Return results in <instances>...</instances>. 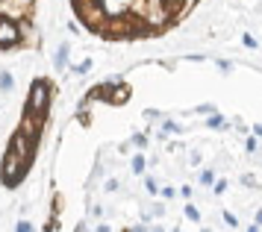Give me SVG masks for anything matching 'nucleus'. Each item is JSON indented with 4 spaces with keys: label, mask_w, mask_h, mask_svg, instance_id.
I'll return each mask as SVG.
<instances>
[{
    "label": "nucleus",
    "mask_w": 262,
    "mask_h": 232,
    "mask_svg": "<svg viewBox=\"0 0 262 232\" xmlns=\"http://www.w3.org/2000/svg\"><path fill=\"white\" fill-rule=\"evenodd\" d=\"M77 24L100 41H147L171 33L198 0H68Z\"/></svg>",
    "instance_id": "f257e3e1"
},
{
    "label": "nucleus",
    "mask_w": 262,
    "mask_h": 232,
    "mask_svg": "<svg viewBox=\"0 0 262 232\" xmlns=\"http://www.w3.org/2000/svg\"><path fill=\"white\" fill-rule=\"evenodd\" d=\"M53 103H56V82L50 77H36L27 88L21 121L15 124L12 135L3 147V156H0V185L6 191H15L27 182V176L38 159L45 132L50 127Z\"/></svg>",
    "instance_id": "f03ea898"
},
{
    "label": "nucleus",
    "mask_w": 262,
    "mask_h": 232,
    "mask_svg": "<svg viewBox=\"0 0 262 232\" xmlns=\"http://www.w3.org/2000/svg\"><path fill=\"white\" fill-rule=\"evenodd\" d=\"M38 12L41 0H0V53L36 50L41 44Z\"/></svg>",
    "instance_id": "7ed1b4c3"
},
{
    "label": "nucleus",
    "mask_w": 262,
    "mask_h": 232,
    "mask_svg": "<svg viewBox=\"0 0 262 232\" xmlns=\"http://www.w3.org/2000/svg\"><path fill=\"white\" fill-rule=\"evenodd\" d=\"M133 88L124 82V77H109L106 82H100L95 88H89L85 97L80 100V109H89V103H109V106H124L130 100ZM77 109V112H80Z\"/></svg>",
    "instance_id": "20e7f679"
},
{
    "label": "nucleus",
    "mask_w": 262,
    "mask_h": 232,
    "mask_svg": "<svg viewBox=\"0 0 262 232\" xmlns=\"http://www.w3.org/2000/svg\"><path fill=\"white\" fill-rule=\"evenodd\" d=\"M68 62H71V47L59 44V47H56V53H53V68L65 71V68H68Z\"/></svg>",
    "instance_id": "39448f33"
},
{
    "label": "nucleus",
    "mask_w": 262,
    "mask_h": 232,
    "mask_svg": "<svg viewBox=\"0 0 262 232\" xmlns=\"http://www.w3.org/2000/svg\"><path fill=\"white\" fill-rule=\"evenodd\" d=\"M12 88H15L12 74H9V71H0V91H3V94H9Z\"/></svg>",
    "instance_id": "423d86ee"
},
{
    "label": "nucleus",
    "mask_w": 262,
    "mask_h": 232,
    "mask_svg": "<svg viewBox=\"0 0 262 232\" xmlns=\"http://www.w3.org/2000/svg\"><path fill=\"white\" fill-rule=\"evenodd\" d=\"M130 168H133V174H136V176H142V174H144V168H147V162H144V156H133Z\"/></svg>",
    "instance_id": "0eeeda50"
},
{
    "label": "nucleus",
    "mask_w": 262,
    "mask_h": 232,
    "mask_svg": "<svg viewBox=\"0 0 262 232\" xmlns=\"http://www.w3.org/2000/svg\"><path fill=\"white\" fill-rule=\"evenodd\" d=\"M215 182V171H201V185H212Z\"/></svg>",
    "instance_id": "6e6552de"
},
{
    "label": "nucleus",
    "mask_w": 262,
    "mask_h": 232,
    "mask_svg": "<svg viewBox=\"0 0 262 232\" xmlns=\"http://www.w3.org/2000/svg\"><path fill=\"white\" fill-rule=\"evenodd\" d=\"M89 68H92V59H83V62H80V65L74 68V74H77V77H83V74H85Z\"/></svg>",
    "instance_id": "1a4fd4ad"
},
{
    "label": "nucleus",
    "mask_w": 262,
    "mask_h": 232,
    "mask_svg": "<svg viewBox=\"0 0 262 232\" xmlns=\"http://www.w3.org/2000/svg\"><path fill=\"white\" fill-rule=\"evenodd\" d=\"M186 218H189V221H201V212L194 209L191 203H186Z\"/></svg>",
    "instance_id": "9d476101"
},
{
    "label": "nucleus",
    "mask_w": 262,
    "mask_h": 232,
    "mask_svg": "<svg viewBox=\"0 0 262 232\" xmlns=\"http://www.w3.org/2000/svg\"><path fill=\"white\" fill-rule=\"evenodd\" d=\"M206 124L212 129H224V121H221V115H212V118H206Z\"/></svg>",
    "instance_id": "9b49d317"
},
{
    "label": "nucleus",
    "mask_w": 262,
    "mask_h": 232,
    "mask_svg": "<svg viewBox=\"0 0 262 232\" xmlns=\"http://www.w3.org/2000/svg\"><path fill=\"white\" fill-rule=\"evenodd\" d=\"M133 147H139V150H144V147H147V138L136 132V135H133Z\"/></svg>",
    "instance_id": "f8f14e48"
},
{
    "label": "nucleus",
    "mask_w": 262,
    "mask_h": 232,
    "mask_svg": "<svg viewBox=\"0 0 262 232\" xmlns=\"http://www.w3.org/2000/svg\"><path fill=\"white\" fill-rule=\"evenodd\" d=\"M15 232H33V223H30V221H18Z\"/></svg>",
    "instance_id": "ddd939ff"
},
{
    "label": "nucleus",
    "mask_w": 262,
    "mask_h": 232,
    "mask_svg": "<svg viewBox=\"0 0 262 232\" xmlns=\"http://www.w3.org/2000/svg\"><path fill=\"white\" fill-rule=\"evenodd\" d=\"M144 188H147V194H156V191H159V188H156V182H154V179H150V176L144 179Z\"/></svg>",
    "instance_id": "4468645a"
},
{
    "label": "nucleus",
    "mask_w": 262,
    "mask_h": 232,
    "mask_svg": "<svg viewBox=\"0 0 262 232\" xmlns=\"http://www.w3.org/2000/svg\"><path fill=\"white\" fill-rule=\"evenodd\" d=\"M245 150H248V153H256V150H259V144H256V138H248V144H245Z\"/></svg>",
    "instance_id": "2eb2a0df"
},
{
    "label": "nucleus",
    "mask_w": 262,
    "mask_h": 232,
    "mask_svg": "<svg viewBox=\"0 0 262 232\" xmlns=\"http://www.w3.org/2000/svg\"><path fill=\"white\" fill-rule=\"evenodd\" d=\"M118 188H121L118 179H106V191H118Z\"/></svg>",
    "instance_id": "dca6fc26"
},
{
    "label": "nucleus",
    "mask_w": 262,
    "mask_h": 232,
    "mask_svg": "<svg viewBox=\"0 0 262 232\" xmlns=\"http://www.w3.org/2000/svg\"><path fill=\"white\" fill-rule=\"evenodd\" d=\"M242 182H245V185H256V176H253V174H245V176H242Z\"/></svg>",
    "instance_id": "f3484780"
},
{
    "label": "nucleus",
    "mask_w": 262,
    "mask_h": 232,
    "mask_svg": "<svg viewBox=\"0 0 262 232\" xmlns=\"http://www.w3.org/2000/svg\"><path fill=\"white\" fill-rule=\"evenodd\" d=\"M180 197H183V200H191V188L183 185V188H180Z\"/></svg>",
    "instance_id": "a211bd4d"
},
{
    "label": "nucleus",
    "mask_w": 262,
    "mask_h": 232,
    "mask_svg": "<svg viewBox=\"0 0 262 232\" xmlns=\"http://www.w3.org/2000/svg\"><path fill=\"white\" fill-rule=\"evenodd\" d=\"M224 191H227V182H224V179H221V182H215V194H224Z\"/></svg>",
    "instance_id": "6ab92c4d"
},
{
    "label": "nucleus",
    "mask_w": 262,
    "mask_h": 232,
    "mask_svg": "<svg viewBox=\"0 0 262 232\" xmlns=\"http://www.w3.org/2000/svg\"><path fill=\"white\" fill-rule=\"evenodd\" d=\"M189 162H191V165H198V162H201V153L191 150V153H189Z\"/></svg>",
    "instance_id": "aec40b11"
},
{
    "label": "nucleus",
    "mask_w": 262,
    "mask_h": 232,
    "mask_svg": "<svg viewBox=\"0 0 262 232\" xmlns=\"http://www.w3.org/2000/svg\"><path fill=\"white\" fill-rule=\"evenodd\" d=\"M165 132H180V127L174 124V121H168V124H165Z\"/></svg>",
    "instance_id": "412c9836"
},
{
    "label": "nucleus",
    "mask_w": 262,
    "mask_h": 232,
    "mask_svg": "<svg viewBox=\"0 0 262 232\" xmlns=\"http://www.w3.org/2000/svg\"><path fill=\"white\" fill-rule=\"evenodd\" d=\"M224 221L230 223V226H236V223H238V221H236V215H230V212H227V215H224Z\"/></svg>",
    "instance_id": "4be33fe9"
},
{
    "label": "nucleus",
    "mask_w": 262,
    "mask_h": 232,
    "mask_svg": "<svg viewBox=\"0 0 262 232\" xmlns=\"http://www.w3.org/2000/svg\"><path fill=\"white\" fill-rule=\"evenodd\" d=\"M133 232H147V226H144V223H139V226H136Z\"/></svg>",
    "instance_id": "5701e85b"
},
{
    "label": "nucleus",
    "mask_w": 262,
    "mask_h": 232,
    "mask_svg": "<svg viewBox=\"0 0 262 232\" xmlns=\"http://www.w3.org/2000/svg\"><path fill=\"white\" fill-rule=\"evenodd\" d=\"M97 232H109V226H106V223H100V226H97Z\"/></svg>",
    "instance_id": "b1692460"
},
{
    "label": "nucleus",
    "mask_w": 262,
    "mask_h": 232,
    "mask_svg": "<svg viewBox=\"0 0 262 232\" xmlns=\"http://www.w3.org/2000/svg\"><path fill=\"white\" fill-rule=\"evenodd\" d=\"M253 132H256V135H262V124H256V127H253Z\"/></svg>",
    "instance_id": "393cba45"
},
{
    "label": "nucleus",
    "mask_w": 262,
    "mask_h": 232,
    "mask_svg": "<svg viewBox=\"0 0 262 232\" xmlns=\"http://www.w3.org/2000/svg\"><path fill=\"white\" fill-rule=\"evenodd\" d=\"M74 232H85V223H77V229Z\"/></svg>",
    "instance_id": "a878e982"
},
{
    "label": "nucleus",
    "mask_w": 262,
    "mask_h": 232,
    "mask_svg": "<svg viewBox=\"0 0 262 232\" xmlns=\"http://www.w3.org/2000/svg\"><path fill=\"white\" fill-rule=\"evenodd\" d=\"M262 223V212H256V226H259Z\"/></svg>",
    "instance_id": "bb28decb"
},
{
    "label": "nucleus",
    "mask_w": 262,
    "mask_h": 232,
    "mask_svg": "<svg viewBox=\"0 0 262 232\" xmlns=\"http://www.w3.org/2000/svg\"><path fill=\"white\" fill-rule=\"evenodd\" d=\"M147 232H165V229H162V226H154V229H147Z\"/></svg>",
    "instance_id": "cd10ccee"
},
{
    "label": "nucleus",
    "mask_w": 262,
    "mask_h": 232,
    "mask_svg": "<svg viewBox=\"0 0 262 232\" xmlns=\"http://www.w3.org/2000/svg\"><path fill=\"white\" fill-rule=\"evenodd\" d=\"M248 232H259V226H250V229Z\"/></svg>",
    "instance_id": "c85d7f7f"
},
{
    "label": "nucleus",
    "mask_w": 262,
    "mask_h": 232,
    "mask_svg": "<svg viewBox=\"0 0 262 232\" xmlns=\"http://www.w3.org/2000/svg\"><path fill=\"white\" fill-rule=\"evenodd\" d=\"M174 232H180V229H174Z\"/></svg>",
    "instance_id": "c756f323"
}]
</instances>
